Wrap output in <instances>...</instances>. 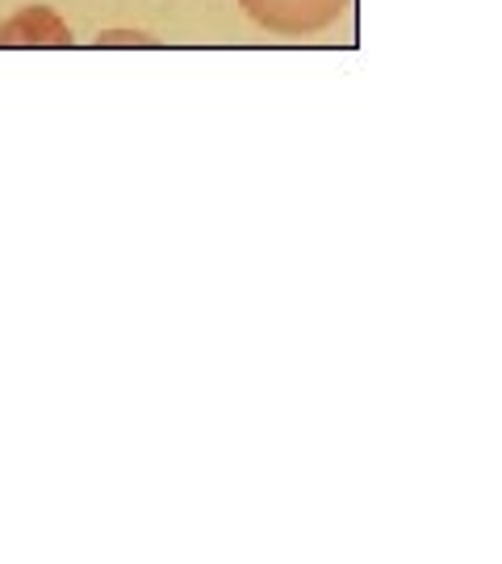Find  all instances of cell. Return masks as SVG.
<instances>
[{"mask_svg": "<svg viewBox=\"0 0 502 564\" xmlns=\"http://www.w3.org/2000/svg\"><path fill=\"white\" fill-rule=\"evenodd\" d=\"M243 13L268 34L281 39H306L335 25L348 9V0H239Z\"/></svg>", "mask_w": 502, "mask_h": 564, "instance_id": "cell-1", "label": "cell"}]
</instances>
